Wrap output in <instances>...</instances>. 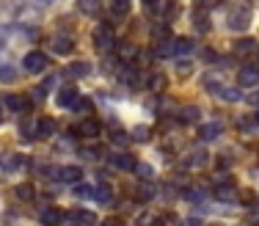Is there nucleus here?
<instances>
[{
  "mask_svg": "<svg viewBox=\"0 0 259 226\" xmlns=\"http://www.w3.org/2000/svg\"><path fill=\"white\" fill-rule=\"evenodd\" d=\"M94 47L100 53H113L116 50V36L110 25H97L94 28Z\"/></svg>",
  "mask_w": 259,
  "mask_h": 226,
  "instance_id": "1",
  "label": "nucleus"
},
{
  "mask_svg": "<svg viewBox=\"0 0 259 226\" xmlns=\"http://www.w3.org/2000/svg\"><path fill=\"white\" fill-rule=\"evenodd\" d=\"M226 25H229L232 30H245L251 25V9L245 3L234 6V9L229 11V17H226Z\"/></svg>",
  "mask_w": 259,
  "mask_h": 226,
  "instance_id": "2",
  "label": "nucleus"
},
{
  "mask_svg": "<svg viewBox=\"0 0 259 226\" xmlns=\"http://www.w3.org/2000/svg\"><path fill=\"white\" fill-rule=\"evenodd\" d=\"M47 64H50V61H47V56H45L41 50H30L28 56L22 58V69L30 72V75H39V72H45Z\"/></svg>",
  "mask_w": 259,
  "mask_h": 226,
  "instance_id": "3",
  "label": "nucleus"
},
{
  "mask_svg": "<svg viewBox=\"0 0 259 226\" xmlns=\"http://www.w3.org/2000/svg\"><path fill=\"white\" fill-rule=\"evenodd\" d=\"M237 83L243 85V88H254V85H259V66H254V64L240 66V72H237Z\"/></svg>",
  "mask_w": 259,
  "mask_h": 226,
  "instance_id": "4",
  "label": "nucleus"
},
{
  "mask_svg": "<svg viewBox=\"0 0 259 226\" xmlns=\"http://www.w3.org/2000/svg\"><path fill=\"white\" fill-rule=\"evenodd\" d=\"M50 47H53V53H58V56H69V53L75 50V39H72L69 33H58V36L50 39Z\"/></svg>",
  "mask_w": 259,
  "mask_h": 226,
  "instance_id": "5",
  "label": "nucleus"
},
{
  "mask_svg": "<svg viewBox=\"0 0 259 226\" xmlns=\"http://www.w3.org/2000/svg\"><path fill=\"white\" fill-rule=\"evenodd\" d=\"M100 132H102V127H100V121H97L94 116H85V119L80 121V127H77L80 138H97Z\"/></svg>",
  "mask_w": 259,
  "mask_h": 226,
  "instance_id": "6",
  "label": "nucleus"
},
{
  "mask_svg": "<svg viewBox=\"0 0 259 226\" xmlns=\"http://www.w3.org/2000/svg\"><path fill=\"white\" fill-rule=\"evenodd\" d=\"M138 47L133 44V41H121V44H116V56H119L121 64H133L135 58H138Z\"/></svg>",
  "mask_w": 259,
  "mask_h": 226,
  "instance_id": "7",
  "label": "nucleus"
},
{
  "mask_svg": "<svg viewBox=\"0 0 259 226\" xmlns=\"http://www.w3.org/2000/svg\"><path fill=\"white\" fill-rule=\"evenodd\" d=\"M89 75H91L89 61H72V64L66 66V77H72V80H80V77H89Z\"/></svg>",
  "mask_w": 259,
  "mask_h": 226,
  "instance_id": "8",
  "label": "nucleus"
},
{
  "mask_svg": "<svg viewBox=\"0 0 259 226\" xmlns=\"http://www.w3.org/2000/svg\"><path fill=\"white\" fill-rule=\"evenodd\" d=\"M221 132H224V124H221V121H209V124L199 127V138H201V141H218Z\"/></svg>",
  "mask_w": 259,
  "mask_h": 226,
  "instance_id": "9",
  "label": "nucleus"
},
{
  "mask_svg": "<svg viewBox=\"0 0 259 226\" xmlns=\"http://www.w3.org/2000/svg\"><path fill=\"white\" fill-rule=\"evenodd\" d=\"M61 218H64V212L55 210V207H41V210H39L41 226H61Z\"/></svg>",
  "mask_w": 259,
  "mask_h": 226,
  "instance_id": "10",
  "label": "nucleus"
},
{
  "mask_svg": "<svg viewBox=\"0 0 259 226\" xmlns=\"http://www.w3.org/2000/svg\"><path fill=\"white\" fill-rule=\"evenodd\" d=\"M215 199L218 201H234L237 199V188H234L232 182L221 179V185H215Z\"/></svg>",
  "mask_w": 259,
  "mask_h": 226,
  "instance_id": "11",
  "label": "nucleus"
},
{
  "mask_svg": "<svg viewBox=\"0 0 259 226\" xmlns=\"http://www.w3.org/2000/svg\"><path fill=\"white\" fill-rule=\"evenodd\" d=\"M204 163H207V152L204 149H193V152H188V155H185L182 166L185 168H201Z\"/></svg>",
  "mask_w": 259,
  "mask_h": 226,
  "instance_id": "12",
  "label": "nucleus"
},
{
  "mask_svg": "<svg viewBox=\"0 0 259 226\" xmlns=\"http://www.w3.org/2000/svg\"><path fill=\"white\" fill-rule=\"evenodd\" d=\"M55 102H58L61 108H72L77 102V88H72V85H64V88L58 91V97H55Z\"/></svg>",
  "mask_w": 259,
  "mask_h": 226,
  "instance_id": "13",
  "label": "nucleus"
},
{
  "mask_svg": "<svg viewBox=\"0 0 259 226\" xmlns=\"http://www.w3.org/2000/svg\"><path fill=\"white\" fill-rule=\"evenodd\" d=\"M6 108L9 111H14V113H28V108H30V100L28 97H20V94H11V97H6Z\"/></svg>",
  "mask_w": 259,
  "mask_h": 226,
  "instance_id": "14",
  "label": "nucleus"
},
{
  "mask_svg": "<svg viewBox=\"0 0 259 226\" xmlns=\"http://www.w3.org/2000/svg\"><path fill=\"white\" fill-rule=\"evenodd\" d=\"M121 83L124 85H130V88H138V66H133V64H124V72H121Z\"/></svg>",
  "mask_w": 259,
  "mask_h": 226,
  "instance_id": "15",
  "label": "nucleus"
},
{
  "mask_svg": "<svg viewBox=\"0 0 259 226\" xmlns=\"http://www.w3.org/2000/svg\"><path fill=\"white\" fill-rule=\"evenodd\" d=\"M55 132V121L47 119V116H41L39 121H36V138H50Z\"/></svg>",
  "mask_w": 259,
  "mask_h": 226,
  "instance_id": "16",
  "label": "nucleus"
},
{
  "mask_svg": "<svg viewBox=\"0 0 259 226\" xmlns=\"http://www.w3.org/2000/svg\"><path fill=\"white\" fill-rule=\"evenodd\" d=\"M193 28L199 30V33H207V30H209V14H207V9H196L193 11Z\"/></svg>",
  "mask_w": 259,
  "mask_h": 226,
  "instance_id": "17",
  "label": "nucleus"
},
{
  "mask_svg": "<svg viewBox=\"0 0 259 226\" xmlns=\"http://www.w3.org/2000/svg\"><path fill=\"white\" fill-rule=\"evenodd\" d=\"M0 163H3V168H25L28 166V157L25 155H3L0 157Z\"/></svg>",
  "mask_w": 259,
  "mask_h": 226,
  "instance_id": "18",
  "label": "nucleus"
},
{
  "mask_svg": "<svg viewBox=\"0 0 259 226\" xmlns=\"http://www.w3.org/2000/svg\"><path fill=\"white\" fill-rule=\"evenodd\" d=\"M61 179L69 182V185H77V182L83 179V168H77V166H64V168H61Z\"/></svg>",
  "mask_w": 259,
  "mask_h": 226,
  "instance_id": "19",
  "label": "nucleus"
},
{
  "mask_svg": "<svg viewBox=\"0 0 259 226\" xmlns=\"http://www.w3.org/2000/svg\"><path fill=\"white\" fill-rule=\"evenodd\" d=\"M234 53H237V56H254L256 53V39H237L234 41Z\"/></svg>",
  "mask_w": 259,
  "mask_h": 226,
  "instance_id": "20",
  "label": "nucleus"
},
{
  "mask_svg": "<svg viewBox=\"0 0 259 226\" xmlns=\"http://www.w3.org/2000/svg\"><path fill=\"white\" fill-rule=\"evenodd\" d=\"M199 119H201V111L196 105H185L180 111V121H182V124H196Z\"/></svg>",
  "mask_w": 259,
  "mask_h": 226,
  "instance_id": "21",
  "label": "nucleus"
},
{
  "mask_svg": "<svg viewBox=\"0 0 259 226\" xmlns=\"http://www.w3.org/2000/svg\"><path fill=\"white\" fill-rule=\"evenodd\" d=\"M110 163H113L116 168H121V171H135V166H138L133 155H113V157H110Z\"/></svg>",
  "mask_w": 259,
  "mask_h": 226,
  "instance_id": "22",
  "label": "nucleus"
},
{
  "mask_svg": "<svg viewBox=\"0 0 259 226\" xmlns=\"http://www.w3.org/2000/svg\"><path fill=\"white\" fill-rule=\"evenodd\" d=\"M94 199L100 201V204H113V191H110V185H108V182H100V185H97Z\"/></svg>",
  "mask_w": 259,
  "mask_h": 226,
  "instance_id": "23",
  "label": "nucleus"
},
{
  "mask_svg": "<svg viewBox=\"0 0 259 226\" xmlns=\"http://www.w3.org/2000/svg\"><path fill=\"white\" fill-rule=\"evenodd\" d=\"M14 196L20 199V201H33L36 199V188L30 185V182H22V185H17Z\"/></svg>",
  "mask_w": 259,
  "mask_h": 226,
  "instance_id": "24",
  "label": "nucleus"
},
{
  "mask_svg": "<svg viewBox=\"0 0 259 226\" xmlns=\"http://www.w3.org/2000/svg\"><path fill=\"white\" fill-rule=\"evenodd\" d=\"M152 36H155L160 44H163V41H168L171 39V25H168V22H157V25L152 28Z\"/></svg>",
  "mask_w": 259,
  "mask_h": 226,
  "instance_id": "25",
  "label": "nucleus"
},
{
  "mask_svg": "<svg viewBox=\"0 0 259 226\" xmlns=\"http://www.w3.org/2000/svg\"><path fill=\"white\" fill-rule=\"evenodd\" d=\"M100 9H102L100 0H80V11H83V14H89V17L100 14Z\"/></svg>",
  "mask_w": 259,
  "mask_h": 226,
  "instance_id": "26",
  "label": "nucleus"
},
{
  "mask_svg": "<svg viewBox=\"0 0 259 226\" xmlns=\"http://www.w3.org/2000/svg\"><path fill=\"white\" fill-rule=\"evenodd\" d=\"M135 174H138L144 182H152V179H155V168H152L149 163H138V166H135Z\"/></svg>",
  "mask_w": 259,
  "mask_h": 226,
  "instance_id": "27",
  "label": "nucleus"
},
{
  "mask_svg": "<svg viewBox=\"0 0 259 226\" xmlns=\"http://www.w3.org/2000/svg\"><path fill=\"white\" fill-rule=\"evenodd\" d=\"M237 199H240V204H245V207H254L259 196H256L254 191H248V188H243V191H237Z\"/></svg>",
  "mask_w": 259,
  "mask_h": 226,
  "instance_id": "28",
  "label": "nucleus"
},
{
  "mask_svg": "<svg viewBox=\"0 0 259 226\" xmlns=\"http://www.w3.org/2000/svg\"><path fill=\"white\" fill-rule=\"evenodd\" d=\"M130 3H133V0H113V3H110V11H113L116 17H124V14H130Z\"/></svg>",
  "mask_w": 259,
  "mask_h": 226,
  "instance_id": "29",
  "label": "nucleus"
},
{
  "mask_svg": "<svg viewBox=\"0 0 259 226\" xmlns=\"http://www.w3.org/2000/svg\"><path fill=\"white\" fill-rule=\"evenodd\" d=\"M20 130H22V138H25V141H33V138H36V121H22V124H20Z\"/></svg>",
  "mask_w": 259,
  "mask_h": 226,
  "instance_id": "30",
  "label": "nucleus"
},
{
  "mask_svg": "<svg viewBox=\"0 0 259 226\" xmlns=\"http://www.w3.org/2000/svg\"><path fill=\"white\" fill-rule=\"evenodd\" d=\"M72 108H75L77 113H85V116L94 113V102H91V100H80V97H77V102H75Z\"/></svg>",
  "mask_w": 259,
  "mask_h": 226,
  "instance_id": "31",
  "label": "nucleus"
},
{
  "mask_svg": "<svg viewBox=\"0 0 259 226\" xmlns=\"http://www.w3.org/2000/svg\"><path fill=\"white\" fill-rule=\"evenodd\" d=\"M80 155H83L85 160H100L102 149H100V146H83V149H80Z\"/></svg>",
  "mask_w": 259,
  "mask_h": 226,
  "instance_id": "32",
  "label": "nucleus"
},
{
  "mask_svg": "<svg viewBox=\"0 0 259 226\" xmlns=\"http://www.w3.org/2000/svg\"><path fill=\"white\" fill-rule=\"evenodd\" d=\"M17 80V72H14V66H0V83H14Z\"/></svg>",
  "mask_w": 259,
  "mask_h": 226,
  "instance_id": "33",
  "label": "nucleus"
},
{
  "mask_svg": "<svg viewBox=\"0 0 259 226\" xmlns=\"http://www.w3.org/2000/svg\"><path fill=\"white\" fill-rule=\"evenodd\" d=\"M94 191L97 188H91V185H80V182L75 185V196L77 199H94Z\"/></svg>",
  "mask_w": 259,
  "mask_h": 226,
  "instance_id": "34",
  "label": "nucleus"
},
{
  "mask_svg": "<svg viewBox=\"0 0 259 226\" xmlns=\"http://www.w3.org/2000/svg\"><path fill=\"white\" fill-rule=\"evenodd\" d=\"M218 97H224L226 102H237V100H240V91H234V88H224V85H221V88H218Z\"/></svg>",
  "mask_w": 259,
  "mask_h": 226,
  "instance_id": "35",
  "label": "nucleus"
},
{
  "mask_svg": "<svg viewBox=\"0 0 259 226\" xmlns=\"http://www.w3.org/2000/svg\"><path fill=\"white\" fill-rule=\"evenodd\" d=\"M133 138H135V141H146V138H149V127H146V124H138V127L133 130Z\"/></svg>",
  "mask_w": 259,
  "mask_h": 226,
  "instance_id": "36",
  "label": "nucleus"
},
{
  "mask_svg": "<svg viewBox=\"0 0 259 226\" xmlns=\"http://www.w3.org/2000/svg\"><path fill=\"white\" fill-rule=\"evenodd\" d=\"M110 141H113L116 146H127L130 144V135H127V132H121V130H116L113 135H110Z\"/></svg>",
  "mask_w": 259,
  "mask_h": 226,
  "instance_id": "37",
  "label": "nucleus"
},
{
  "mask_svg": "<svg viewBox=\"0 0 259 226\" xmlns=\"http://www.w3.org/2000/svg\"><path fill=\"white\" fill-rule=\"evenodd\" d=\"M174 69H177V75H190V69H193V64H190V61H177L174 64Z\"/></svg>",
  "mask_w": 259,
  "mask_h": 226,
  "instance_id": "38",
  "label": "nucleus"
},
{
  "mask_svg": "<svg viewBox=\"0 0 259 226\" xmlns=\"http://www.w3.org/2000/svg\"><path fill=\"white\" fill-rule=\"evenodd\" d=\"M138 196H141V201H152V196H155V188H152L149 182H144V188L138 191Z\"/></svg>",
  "mask_w": 259,
  "mask_h": 226,
  "instance_id": "39",
  "label": "nucleus"
},
{
  "mask_svg": "<svg viewBox=\"0 0 259 226\" xmlns=\"http://www.w3.org/2000/svg\"><path fill=\"white\" fill-rule=\"evenodd\" d=\"M146 11H152V14H157L160 9H163V0H144Z\"/></svg>",
  "mask_w": 259,
  "mask_h": 226,
  "instance_id": "40",
  "label": "nucleus"
},
{
  "mask_svg": "<svg viewBox=\"0 0 259 226\" xmlns=\"http://www.w3.org/2000/svg\"><path fill=\"white\" fill-rule=\"evenodd\" d=\"M149 85H152L155 91H163V88H165V77H163V75H155V77L149 80Z\"/></svg>",
  "mask_w": 259,
  "mask_h": 226,
  "instance_id": "41",
  "label": "nucleus"
},
{
  "mask_svg": "<svg viewBox=\"0 0 259 226\" xmlns=\"http://www.w3.org/2000/svg\"><path fill=\"white\" fill-rule=\"evenodd\" d=\"M229 166H232L229 157H218V160H215V171H229Z\"/></svg>",
  "mask_w": 259,
  "mask_h": 226,
  "instance_id": "42",
  "label": "nucleus"
},
{
  "mask_svg": "<svg viewBox=\"0 0 259 226\" xmlns=\"http://www.w3.org/2000/svg\"><path fill=\"white\" fill-rule=\"evenodd\" d=\"M185 199H188V201H201V199H204V193H201V191H185Z\"/></svg>",
  "mask_w": 259,
  "mask_h": 226,
  "instance_id": "43",
  "label": "nucleus"
},
{
  "mask_svg": "<svg viewBox=\"0 0 259 226\" xmlns=\"http://www.w3.org/2000/svg\"><path fill=\"white\" fill-rule=\"evenodd\" d=\"M160 223H163V226H177V215H163V218H160Z\"/></svg>",
  "mask_w": 259,
  "mask_h": 226,
  "instance_id": "44",
  "label": "nucleus"
},
{
  "mask_svg": "<svg viewBox=\"0 0 259 226\" xmlns=\"http://www.w3.org/2000/svg\"><path fill=\"white\" fill-rule=\"evenodd\" d=\"M102 226H119V221H116V218H105Z\"/></svg>",
  "mask_w": 259,
  "mask_h": 226,
  "instance_id": "45",
  "label": "nucleus"
},
{
  "mask_svg": "<svg viewBox=\"0 0 259 226\" xmlns=\"http://www.w3.org/2000/svg\"><path fill=\"white\" fill-rule=\"evenodd\" d=\"M33 3H36V6H39V9H45V6H50V3H53V0H33Z\"/></svg>",
  "mask_w": 259,
  "mask_h": 226,
  "instance_id": "46",
  "label": "nucleus"
},
{
  "mask_svg": "<svg viewBox=\"0 0 259 226\" xmlns=\"http://www.w3.org/2000/svg\"><path fill=\"white\" fill-rule=\"evenodd\" d=\"M254 121H256V127H259V111L254 113Z\"/></svg>",
  "mask_w": 259,
  "mask_h": 226,
  "instance_id": "47",
  "label": "nucleus"
},
{
  "mask_svg": "<svg viewBox=\"0 0 259 226\" xmlns=\"http://www.w3.org/2000/svg\"><path fill=\"white\" fill-rule=\"evenodd\" d=\"M152 226H163V223H160V221H155V223H152Z\"/></svg>",
  "mask_w": 259,
  "mask_h": 226,
  "instance_id": "48",
  "label": "nucleus"
}]
</instances>
